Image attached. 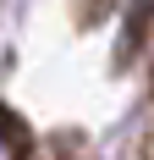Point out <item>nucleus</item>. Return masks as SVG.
I'll use <instances>...</instances> for the list:
<instances>
[{
  "mask_svg": "<svg viewBox=\"0 0 154 160\" xmlns=\"http://www.w3.org/2000/svg\"><path fill=\"white\" fill-rule=\"evenodd\" d=\"M149 11H154V0H138V6H132V17H127V39H121V61H132V50L143 44V28H149Z\"/></svg>",
  "mask_w": 154,
  "mask_h": 160,
  "instance_id": "nucleus-2",
  "label": "nucleus"
},
{
  "mask_svg": "<svg viewBox=\"0 0 154 160\" xmlns=\"http://www.w3.org/2000/svg\"><path fill=\"white\" fill-rule=\"evenodd\" d=\"M105 6H110V0H88V6H83V22H94V17L105 11Z\"/></svg>",
  "mask_w": 154,
  "mask_h": 160,
  "instance_id": "nucleus-3",
  "label": "nucleus"
},
{
  "mask_svg": "<svg viewBox=\"0 0 154 160\" xmlns=\"http://www.w3.org/2000/svg\"><path fill=\"white\" fill-rule=\"evenodd\" d=\"M0 144L11 149L17 160H22V155H28V149H33V138H28V132H22V116H17L11 105H0Z\"/></svg>",
  "mask_w": 154,
  "mask_h": 160,
  "instance_id": "nucleus-1",
  "label": "nucleus"
}]
</instances>
